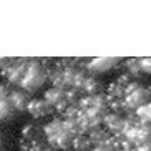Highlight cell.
<instances>
[{"instance_id":"2","label":"cell","mask_w":151,"mask_h":151,"mask_svg":"<svg viewBox=\"0 0 151 151\" xmlns=\"http://www.w3.org/2000/svg\"><path fill=\"white\" fill-rule=\"evenodd\" d=\"M123 100L128 108H133L134 111H138L141 106L151 101V91L139 83H131L123 91Z\"/></svg>"},{"instance_id":"5","label":"cell","mask_w":151,"mask_h":151,"mask_svg":"<svg viewBox=\"0 0 151 151\" xmlns=\"http://www.w3.org/2000/svg\"><path fill=\"white\" fill-rule=\"evenodd\" d=\"M30 100L32 98H28V93L23 91V90H14V91L9 93V98H7V101L10 103L12 110H18V111L27 110Z\"/></svg>"},{"instance_id":"6","label":"cell","mask_w":151,"mask_h":151,"mask_svg":"<svg viewBox=\"0 0 151 151\" xmlns=\"http://www.w3.org/2000/svg\"><path fill=\"white\" fill-rule=\"evenodd\" d=\"M116 63H120V58H95L90 62L88 68L90 71H95V73H105V71H110Z\"/></svg>"},{"instance_id":"7","label":"cell","mask_w":151,"mask_h":151,"mask_svg":"<svg viewBox=\"0 0 151 151\" xmlns=\"http://www.w3.org/2000/svg\"><path fill=\"white\" fill-rule=\"evenodd\" d=\"M136 116L139 118V121L148 126H151V101L146 103L145 106H141L139 110L136 111Z\"/></svg>"},{"instance_id":"8","label":"cell","mask_w":151,"mask_h":151,"mask_svg":"<svg viewBox=\"0 0 151 151\" xmlns=\"http://www.w3.org/2000/svg\"><path fill=\"white\" fill-rule=\"evenodd\" d=\"M12 113V106L5 98H0V120H5Z\"/></svg>"},{"instance_id":"9","label":"cell","mask_w":151,"mask_h":151,"mask_svg":"<svg viewBox=\"0 0 151 151\" xmlns=\"http://www.w3.org/2000/svg\"><path fill=\"white\" fill-rule=\"evenodd\" d=\"M95 151H115V150H113L108 143H103V145H98V146L95 148Z\"/></svg>"},{"instance_id":"4","label":"cell","mask_w":151,"mask_h":151,"mask_svg":"<svg viewBox=\"0 0 151 151\" xmlns=\"http://www.w3.org/2000/svg\"><path fill=\"white\" fill-rule=\"evenodd\" d=\"M52 110H53V108L47 103L45 98L43 100H42V98H32L30 103H28V106H27V111L33 116V118H43V116L50 115Z\"/></svg>"},{"instance_id":"3","label":"cell","mask_w":151,"mask_h":151,"mask_svg":"<svg viewBox=\"0 0 151 151\" xmlns=\"http://www.w3.org/2000/svg\"><path fill=\"white\" fill-rule=\"evenodd\" d=\"M45 100L52 108H58L63 110V106L68 103V93L62 88H50L45 93Z\"/></svg>"},{"instance_id":"1","label":"cell","mask_w":151,"mask_h":151,"mask_svg":"<svg viewBox=\"0 0 151 151\" xmlns=\"http://www.w3.org/2000/svg\"><path fill=\"white\" fill-rule=\"evenodd\" d=\"M45 80H47L45 68L38 62H30L25 65V70H23L22 80H20L18 86H20V90L27 91V93H33V91L42 88Z\"/></svg>"}]
</instances>
